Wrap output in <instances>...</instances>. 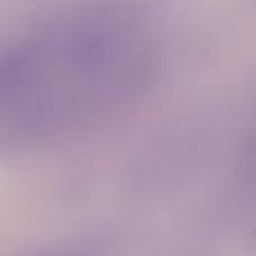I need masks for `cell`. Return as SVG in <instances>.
Here are the masks:
<instances>
[{"instance_id": "obj_1", "label": "cell", "mask_w": 256, "mask_h": 256, "mask_svg": "<svg viewBox=\"0 0 256 256\" xmlns=\"http://www.w3.org/2000/svg\"><path fill=\"white\" fill-rule=\"evenodd\" d=\"M155 72L144 18L88 2L0 38V150L58 140L130 106Z\"/></svg>"}]
</instances>
